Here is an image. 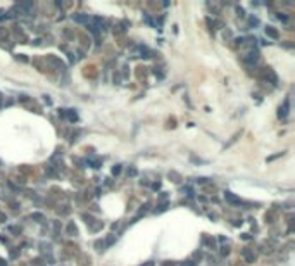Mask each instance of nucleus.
<instances>
[{
    "label": "nucleus",
    "mask_w": 295,
    "mask_h": 266,
    "mask_svg": "<svg viewBox=\"0 0 295 266\" xmlns=\"http://www.w3.org/2000/svg\"><path fill=\"white\" fill-rule=\"evenodd\" d=\"M224 199H226L228 202H231V204H240V199L237 195H233L231 192H226V194H224Z\"/></svg>",
    "instance_id": "obj_1"
},
{
    "label": "nucleus",
    "mask_w": 295,
    "mask_h": 266,
    "mask_svg": "<svg viewBox=\"0 0 295 266\" xmlns=\"http://www.w3.org/2000/svg\"><path fill=\"white\" fill-rule=\"evenodd\" d=\"M288 106H290V102H288V100H285V104H283V107L280 109V118H285V116L288 114Z\"/></svg>",
    "instance_id": "obj_3"
},
{
    "label": "nucleus",
    "mask_w": 295,
    "mask_h": 266,
    "mask_svg": "<svg viewBox=\"0 0 295 266\" xmlns=\"http://www.w3.org/2000/svg\"><path fill=\"white\" fill-rule=\"evenodd\" d=\"M67 232H69V235H76V233H78V228L74 227L73 223H69V225H67Z\"/></svg>",
    "instance_id": "obj_6"
},
{
    "label": "nucleus",
    "mask_w": 295,
    "mask_h": 266,
    "mask_svg": "<svg viewBox=\"0 0 295 266\" xmlns=\"http://www.w3.org/2000/svg\"><path fill=\"white\" fill-rule=\"evenodd\" d=\"M119 171H121V168H119V166H114V168H112V173H114V175H117Z\"/></svg>",
    "instance_id": "obj_7"
},
{
    "label": "nucleus",
    "mask_w": 295,
    "mask_h": 266,
    "mask_svg": "<svg viewBox=\"0 0 295 266\" xmlns=\"http://www.w3.org/2000/svg\"><path fill=\"white\" fill-rule=\"evenodd\" d=\"M257 57H259L257 52H249L247 57H245V61H247V62H256V61H257Z\"/></svg>",
    "instance_id": "obj_4"
},
{
    "label": "nucleus",
    "mask_w": 295,
    "mask_h": 266,
    "mask_svg": "<svg viewBox=\"0 0 295 266\" xmlns=\"http://www.w3.org/2000/svg\"><path fill=\"white\" fill-rule=\"evenodd\" d=\"M266 35H268V37H271V38H278V37H280V35H278V31L273 28V26H268V28H266Z\"/></svg>",
    "instance_id": "obj_2"
},
{
    "label": "nucleus",
    "mask_w": 295,
    "mask_h": 266,
    "mask_svg": "<svg viewBox=\"0 0 295 266\" xmlns=\"http://www.w3.org/2000/svg\"><path fill=\"white\" fill-rule=\"evenodd\" d=\"M145 266H154V263H152V261H148V263H147Z\"/></svg>",
    "instance_id": "obj_8"
},
{
    "label": "nucleus",
    "mask_w": 295,
    "mask_h": 266,
    "mask_svg": "<svg viewBox=\"0 0 295 266\" xmlns=\"http://www.w3.org/2000/svg\"><path fill=\"white\" fill-rule=\"evenodd\" d=\"M73 19L76 23H88V18H86V16H79V14H74Z\"/></svg>",
    "instance_id": "obj_5"
}]
</instances>
